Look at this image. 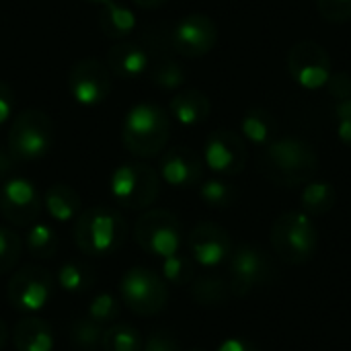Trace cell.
Returning <instances> with one entry per match:
<instances>
[{
    "label": "cell",
    "mask_w": 351,
    "mask_h": 351,
    "mask_svg": "<svg viewBox=\"0 0 351 351\" xmlns=\"http://www.w3.org/2000/svg\"><path fill=\"white\" fill-rule=\"evenodd\" d=\"M261 175L278 187H300L313 181L319 171L317 150L298 136L276 138L259 158Z\"/></svg>",
    "instance_id": "cell-1"
},
{
    "label": "cell",
    "mask_w": 351,
    "mask_h": 351,
    "mask_svg": "<svg viewBox=\"0 0 351 351\" xmlns=\"http://www.w3.org/2000/svg\"><path fill=\"white\" fill-rule=\"evenodd\" d=\"M74 243L88 257H109L119 251L130 234L128 220L109 206H93L74 220Z\"/></svg>",
    "instance_id": "cell-2"
},
{
    "label": "cell",
    "mask_w": 351,
    "mask_h": 351,
    "mask_svg": "<svg viewBox=\"0 0 351 351\" xmlns=\"http://www.w3.org/2000/svg\"><path fill=\"white\" fill-rule=\"evenodd\" d=\"M171 136L169 115L152 103L134 105L121 125V142L128 152L138 158H152L160 154Z\"/></svg>",
    "instance_id": "cell-3"
},
{
    "label": "cell",
    "mask_w": 351,
    "mask_h": 351,
    "mask_svg": "<svg viewBox=\"0 0 351 351\" xmlns=\"http://www.w3.org/2000/svg\"><path fill=\"white\" fill-rule=\"evenodd\" d=\"M274 253L288 265L308 263L319 247V230L302 210L284 212L271 226Z\"/></svg>",
    "instance_id": "cell-4"
},
{
    "label": "cell",
    "mask_w": 351,
    "mask_h": 351,
    "mask_svg": "<svg viewBox=\"0 0 351 351\" xmlns=\"http://www.w3.org/2000/svg\"><path fill=\"white\" fill-rule=\"evenodd\" d=\"M53 146V121L39 109L21 111L6 138V148L16 162H31L43 158Z\"/></svg>",
    "instance_id": "cell-5"
},
{
    "label": "cell",
    "mask_w": 351,
    "mask_h": 351,
    "mask_svg": "<svg viewBox=\"0 0 351 351\" xmlns=\"http://www.w3.org/2000/svg\"><path fill=\"white\" fill-rule=\"evenodd\" d=\"M109 189L125 210H148L160 193V175L146 162H123L111 173Z\"/></svg>",
    "instance_id": "cell-6"
},
{
    "label": "cell",
    "mask_w": 351,
    "mask_h": 351,
    "mask_svg": "<svg viewBox=\"0 0 351 351\" xmlns=\"http://www.w3.org/2000/svg\"><path fill=\"white\" fill-rule=\"evenodd\" d=\"M134 239L142 251L158 259L177 255L183 245L181 220L162 208L146 210L134 224Z\"/></svg>",
    "instance_id": "cell-7"
},
{
    "label": "cell",
    "mask_w": 351,
    "mask_h": 351,
    "mask_svg": "<svg viewBox=\"0 0 351 351\" xmlns=\"http://www.w3.org/2000/svg\"><path fill=\"white\" fill-rule=\"evenodd\" d=\"M119 298L138 317H154L165 311L169 290L160 274L148 267H132L119 282Z\"/></svg>",
    "instance_id": "cell-8"
},
{
    "label": "cell",
    "mask_w": 351,
    "mask_h": 351,
    "mask_svg": "<svg viewBox=\"0 0 351 351\" xmlns=\"http://www.w3.org/2000/svg\"><path fill=\"white\" fill-rule=\"evenodd\" d=\"M8 302L21 311L35 315L47 306L53 296V278L41 265H23L16 269L6 286Z\"/></svg>",
    "instance_id": "cell-9"
},
{
    "label": "cell",
    "mask_w": 351,
    "mask_h": 351,
    "mask_svg": "<svg viewBox=\"0 0 351 351\" xmlns=\"http://www.w3.org/2000/svg\"><path fill=\"white\" fill-rule=\"evenodd\" d=\"M228 286L232 296H249L253 290L265 286L274 276V263L267 253L255 245H241L230 255Z\"/></svg>",
    "instance_id": "cell-10"
},
{
    "label": "cell",
    "mask_w": 351,
    "mask_h": 351,
    "mask_svg": "<svg viewBox=\"0 0 351 351\" xmlns=\"http://www.w3.org/2000/svg\"><path fill=\"white\" fill-rule=\"evenodd\" d=\"M111 70L97 58H82L68 72V90L74 101L84 107L103 103L111 95Z\"/></svg>",
    "instance_id": "cell-11"
},
{
    "label": "cell",
    "mask_w": 351,
    "mask_h": 351,
    "mask_svg": "<svg viewBox=\"0 0 351 351\" xmlns=\"http://www.w3.org/2000/svg\"><path fill=\"white\" fill-rule=\"evenodd\" d=\"M288 72L302 88L317 90L325 86L333 74L329 51L317 41H298L288 53Z\"/></svg>",
    "instance_id": "cell-12"
},
{
    "label": "cell",
    "mask_w": 351,
    "mask_h": 351,
    "mask_svg": "<svg viewBox=\"0 0 351 351\" xmlns=\"http://www.w3.org/2000/svg\"><path fill=\"white\" fill-rule=\"evenodd\" d=\"M249 150L245 138L228 128L214 130L204 144V162L218 175L234 177L245 171Z\"/></svg>",
    "instance_id": "cell-13"
},
{
    "label": "cell",
    "mask_w": 351,
    "mask_h": 351,
    "mask_svg": "<svg viewBox=\"0 0 351 351\" xmlns=\"http://www.w3.org/2000/svg\"><path fill=\"white\" fill-rule=\"evenodd\" d=\"M43 197L25 177H10L0 187V214L14 226H31L37 222Z\"/></svg>",
    "instance_id": "cell-14"
},
{
    "label": "cell",
    "mask_w": 351,
    "mask_h": 351,
    "mask_svg": "<svg viewBox=\"0 0 351 351\" xmlns=\"http://www.w3.org/2000/svg\"><path fill=\"white\" fill-rule=\"evenodd\" d=\"M218 41L216 23L204 12H191L173 27V49L185 58H202L214 49Z\"/></svg>",
    "instance_id": "cell-15"
},
{
    "label": "cell",
    "mask_w": 351,
    "mask_h": 351,
    "mask_svg": "<svg viewBox=\"0 0 351 351\" xmlns=\"http://www.w3.org/2000/svg\"><path fill=\"white\" fill-rule=\"evenodd\" d=\"M187 247L191 259L202 267H218L232 255L230 234L214 222L197 224L187 237Z\"/></svg>",
    "instance_id": "cell-16"
},
{
    "label": "cell",
    "mask_w": 351,
    "mask_h": 351,
    "mask_svg": "<svg viewBox=\"0 0 351 351\" xmlns=\"http://www.w3.org/2000/svg\"><path fill=\"white\" fill-rule=\"evenodd\" d=\"M204 160L202 156L187 146L169 148L158 167V175L173 187H195L204 181Z\"/></svg>",
    "instance_id": "cell-17"
},
{
    "label": "cell",
    "mask_w": 351,
    "mask_h": 351,
    "mask_svg": "<svg viewBox=\"0 0 351 351\" xmlns=\"http://www.w3.org/2000/svg\"><path fill=\"white\" fill-rule=\"evenodd\" d=\"M107 66L117 78L136 80L148 72L150 56L138 41H119L107 51Z\"/></svg>",
    "instance_id": "cell-18"
},
{
    "label": "cell",
    "mask_w": 351,
    "mask_h": 351,
    "mask_svg": "<svg viewBox=\"0 0 351 351\" xmlns=\"http://www.w3.org/2000/svg\"><path fill=\"white\" fill-rule=\"evenodd\" d=\"M12 343L16 351H53L51 325L39 317H25L12 331Z\"/></svg>",
    "instance_id": "cell-19"
},
{
    "label": "cell",
    "mask_w": 351,
    "mask_h": 351,
    "mask_svg": "<svg viewBox=\"0 0 351 351\" xmlns=\"http://www.w3.org/2000/svg\"><path fill=\"white\" fill-rule=\"evenodd\" d=\"M210 99L197 88H187L175 95L169 103L171 115L181 123V125H199L210 117Z\"/></svg>",
    "instance_id": "cell-20"
},
{
    "label": "cell",
    "mask_w": 351,
    "mask_h": 351,
    "mask_svg": "<svg viewBox=\"0 0 351 351\" xmlns=\"http://www.w3.org/2000/svg\"><path fill=\"white\" fill-rule=\"evenodd\" d=\"M43 208L56 222H72L82 212V197L66 183H56L43 193Z\"/></svg>",
    "instance_id": "cell-21"
},
{
    "label": "cell",
    "mask_w": 351,
    "mask_h": 351,
    "mask_svg": "<svg viewBox=\"0 0 351 351\" xmlns=\"http://www.w3.org/2000/svg\"><path fill=\"white\" fill-rule=\"evenodd\" d=\"M241 132H243V138H247L251 144L265 148L280 136V123L274 117V113H269L267 109L253 107L243 115Z\"/></svg>",
    "instance_id": "cell-22"
},
{
    "label": "cell",
    "mask_w": 351,
    "mask_h": 351,
    "mask_svg": "<svg viewBox=\"0 0 351 351\" xmlns=\"http://www.w3.org/2000/svg\"><path fill=\"white\" fill-rule=\"evenodd\" d=\"M189 292H191L193 302L204 306V308L224 306L232 296L228 282L218 278V276H202V278L193 280Z\"/></svg>",
    "instance_id": "cell-23"
},
{
    "label": "cell",
    "mask_w": 351,
    "mask_h": 351,
    "mask_svg": "<svg viewBox=\"0 0 351 351\" xmlns=\"http://www.w3.org/2000/svg\"><path fill=\"white\" fill-rule=\"evenodd\" d=\"M99 27L107 37L123 41L136 29V14L115 0L103 6V12L99 14Z\"/></svg>",
    "instance_id": "cell-24"
},
{
    "label": "cell",
    "mask_w": 351,
    "mask_h": 351,
    "mask_svg": "<svg viewBox=\"0 0 351 351\" xmlns=\"http://www.w3.org/2000/svg\"><path fill=\"white\" fill-rule=\"evenodd\" d=\"M337 204V189L327 181H308L300 195L302 212L313 216H325Z\"/></svg>",
    "instance_id": "cell-25"
},
{
    "label": "cell",
    "mask_w": 351,
    "mask_h": 351,
    "mask_svg": "<svg viewBox=\"0 0 351 351\" xmlns=\"http://www.w3.org/2000/svg\"><path fill=\"white\" fill-rule=\"evenodd\" d=\"M146 74H148L150 82L154 86L162 88V90H175L187 80L185 68L171 56H154V58H150V66H148Z\"/></svg>",
    "instance_id": "cell-26"
},
{
    "label": "cell",
    "mask_w": 351,
    "mask_h": 351,
    "mask_svg": "<svg viewBox=\"0 0 351 351\" xmlns=\"http://www.w3.org/2000/svg\"><path fill=\"white\" fill-rule=\"evenodd\" d=\"M58 286L68 294H84L95 286V269L84 261H68L58 269Z\"/></svg>",
    "instance_id": "cell-27"
},
{
    "label": "cell",
    "mask_w": 351,
    "mask_h": 351,
    "mask_svg": "<svg viewBox=\"0 0 351 351\" xmlns=\"http://www.w3.org/2000/svg\"><path fill=\"white\" fill-rule=\"evenodd\" d=\"M25 247L27 251L35 257V259H51L58 253L60 247V239L56 234V230L43 222H35L29 226L27 237H25Z\"/></svg>",
    "instance_id": "cell-28"
},
{
    "label": "cell",
    "mask_w": 351,
    "mask_h": 351,
    "mask_svg": "<svg viewBox=\"0 0 351 351\" xmlns=\"http://www.w3.org/2000/svg\"><path fill=\"white\" fill-rule=\"evenodd\" d=\"M173 27L175 23H150L142 29L138 43L148 51L150 58L154 56H171L173 49Z\"/></svg>",
    "instance_id": "cell-29"
},
{
    "label": "cell",
    "mask_w": 351,
    "mask_h": 351,
    "mask_svg": "<svg viewBox=\"0 0 351 351\" xmlns=\"http://www.w3.org/2000/svg\"><path fill=\"white\" fill-rule=\"evenodd\" d=\"M101 348L105 351H142V333L128 323H113L105 329Z\"/></svg>",
    "instance_id": "cell-30"
},
{
    "label": "cell",
    "mask_w": 351,
    "mask_h": 351,
    "mask_svg": "<svg viewBox=\"0 0 351 351\" xmlns=\"http://www.w3.org/2000/svg\"><path fill=\"white\" fill-rule=\"evenodd\" d=\"M70 341L72 346H76L82 351H95L103 343V335H105V327H101L99 323H95L93 319L84 317V319H76L70 325Z\"/></svg>",
    "instance_id": "cell-31"
},
{
    "label": "cell",
    "mask_w": 351,
    "mask_h": 351,
    "mask_svg": "<svg viewBox=\"0 0 351 351\" xmlns=\"http://www.w3.org/2000/svg\"><path fill=\"white\" fill-rule=\"evenodd\" d=\"M199 197L210 208H230L237 199V187L224 179H208L199 183Z\"/></svg>",
    "instance_id": "cell-32"
},
{
    "label": "cell",
    "mask_w": 351,
    "mask_h": 351,
    "mask_svg": "<svg viewBox=\"0 0 351 351\" xmlns=\"http://www.w3.org/2000/svg\"><path fill=\"white\" fill-rule=\"evenodd\" d=\"M160 276L165 282H169L171 286H187L193 282V276H195V269H193V263L191 259L183 257V255H171V257H165L162 263H160Z\"/></svg>",
    "instance_id": "cell-33"
},
{
    "label": "cell",
    "mask_w": 351,
    "mask_h": 351,
    "mask_svg": "<svg viewBox=\"0 0 351 351\" xmlns=\"http://www.w3.org/2000/svg\"><path fill=\"white\" fill-rule=\"evenodd\" d=\"M119 313H121V302L109 294V292H101L97 294L90 304H88V319H93L95 323H99L101 327H109L113 323H117L119 319Z\"/></svg>",
    "instance_id": "cell-34"
},
{
    "label": "cell",
    "mask_w": 351,
    "mask_h": 351,
    "mask_svg": "<svg viewBox=\"0 0 351 351\" xmlns=\"http://www.w3.org/2000/svg\"><path fill=\"white\" fill-rule=\"evenodd\" d=\"M21 253H23L21 237L10 228L0 226V276L12 271L16 267Z\"/></svg>",
    "instance_id": "cell-35"
},
{
    "label": "cell",
    "mask_w": 351,
    "mask_h": 351,
    "mask_svg": "<svg viewBox=\"0 0 351 351\" xmlns=\"http://www.w3.org/2000/svg\"><path fill=\"white\" fill-rule=\"evenodd\" d=\"M319 12L329 23L351 21V0H317Z\"/></svg>",
    "instance_id": "cell-36"
},
{
    "label": "cell",
    "mask_w": 351,
    "mask_h": 351,
    "mask_svg": "<svg viewBox=\"0 0 351 351\" xmlns=\"http://www.w3.org/2000/svg\"><path fill=\"white\" fill-rule=\"evenodd\" d=\"M142 351H183L181 343L167 331H154L146 341Z\"/></svg>",
    "instance_id": "cell-37"
},
{
    "label": "cell",
    "mask_w": 351,
    "mask_h": 351,
    "mask_svg": "<svg viewBox=\"0 0 351 351\" xmlns=\"http://www.w3.org/2000/svg\"><path fill=\"white\" fill-rule=\"evenodd\" d=\"M325 86L335 101L348 99V97H351V74L350 72H335L329 76Z\"/></svg>",
    "instance_id": "cell-38"
},
{
    "label": "cell",
    "mask_w": 351,
    "mask_h": 351,
    "mask_svg": "<svg viewBox=\"0 0 351 351\" xmlns=\"http://www.w3.org/2000/svg\"><path fill=\"white\" fill-rule=\"evenodd\" d=\"M14 111V95H12V88L0 80V125L6 123L10 119Z\"/></svg>",
    "instance_id": "cell-39"
},
{
    "label": "cell",
    "mask_w": 351,
    "mask_h": 351,
    "mask_svg": "<svg viewBox=\"0 0 351 351\" xmlns=\"http://www.w3.org/2000/svg\"><path fill=\"white\" fill-rule=\"evenodd\" d=\"M216 351H259V348H257L253 341H249V339H243V337H230V339L222 341Z\"/></svg>",
    "instance_id": "cell-40"
},
{
    "label": "cell",
    "mask_w": 351,
    "mask_h": 351,
    "mask_svg": "<svg viewBox=\"0 0 351 351\" xmlns=\"http://www.w3.org/2000/svg\"><path fill=\"white\" fill-rule=\"evenodd\" d=\"M14 165H16V160L10 156L8 148H2L0 146V183H4L6 179H10Z\"/></svg>",
    "instance_id": "cell-41"
},
{
    "label": "cell",
    "mask_w": 351,
    "mask_h": 351,
    "mask_svg": "<svg viewBox=\"0 0 351 351\" xmlns=\"http://www.w3.org/2000/svg\"><path fill=\"white\" fill-rule=\"evenodd\" d=\"M333 115L337 121H343V119H351V97L348 99H341L335 103L333 107Z\"/></svg>",
    "instance_id": "cell-42"
},
{
    "label": "cell",
    "mask_w": 351,
    "mask_h": 351,
    "mask_svg": "<svg viewBox=\"0 0 351 351\" xmlns=\"http://www.w3.org/2000/svg\"><path fill=\"white\" fill-rule=\"evenodd\" d=\"M337 136L346 146H351V119L337 121Z\"/></svg>",
    "instance_id": "cell-43"
},
{
    "label": "cell",
    "mask_w": 351,
    "mask_h": 351,
    "mask_svg": "<svg viewBox=\"0 0 351 351\" xmlns=\"http://www.w3.org/2000/svg\"><path fill=\"white\" fill-rule=\"evenodd\" d=\"M136 6H140V8H146V10H154V8H160V6H165L169 0H132Z\"/></svg>",
    "instance_id": "cell-44"
},
{
    "label": "cell",
    "mask_w": 351,
    "mask_h": 351,
    "mask_svg": "<svg viewBox=\"0 0 351 351\" xmlns=\"http://www.w3.org/2000/svg\"><path fill=\"white\" fill-rule=\"evenodd\" d=\"M6 339H8V331H6V325L0 321V350H4V346H6Z\"/></svg>",
    "instance_id": "cell-45"
},
{
    "label": "cell",
    "mask_w": 351,
    "mask_h": 351,
    "mask_svg": "<svg viewBox=\"0 0 351 351\" xmlns=\"http://www.w3.org/2000/svg\"><path fill=\"white\" fill-rule=\"evenodd\" d=\"M88 2H93V4H101V6H105V4H109V2H115V0H88Z\"/></svg>",
    "instance_id": "cell-46"
},
{
    "label": "cell",
    "mask_w": 351,
    "mask_h": 351,
    "mask_svg": "<svg viewBox=\"0 0 351 351\" xmlns=\"http://www.w3.org/2000/svg\"><path fill=\"white\" fill-rule=\"evenodd\" d=\"M187 351H206V350H202V348H191V350H187Z\"/></svg>",
    "instance_id": "cell-47"
}]
</instances>
